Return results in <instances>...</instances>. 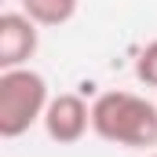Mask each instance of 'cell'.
<instances>
[{"label": "cell", "mask_w": 157, "mask_h": 157, "mask_svg": "<svg viewBox=\"0 0 157 157\" xmlns=\"http://www.w3.org/2000/svg\"><path fill=\"white\" fill-rule=\"evenodd\" d=\"M51 102L48 80L29 66L0 70V139L26 135L37 121H44V110Z\"/></svg>", "instance_id": "obj_2"}, {"label": "cell", "mask_w": 157, "mask_h": 157, "mask_svg": "<svg viewBox=\"0 0 157 157\" xmlns=\"http://www.w3.org/2000/svg\"><path fill=\"white\" fill-rule=\"evenodd\" d=\"M77 7H80V0H22V11L37 26H48V29L66 26L77 15Z\"/></svg>", "instance_id": "obj_5"}, {"label": "cell", "mask_w": 157, "mask_h": 157, "mask_svg": "<svg viewBox=\"0 0 157 157\" xmlns=\"http://www.w3.org/2000/svg\"><path fill=\"white\" fill-rule=\"evenodd\" d=\"M150 157H157V154H150Z\"/></svg>", "instance_id": "obj_7"}, {"label": "cell", "mask_w": 157, "mask_h": 157, "mask_svg": "<svg viewBox=\"0 0 157 157\" xmlns=\"http://www.w3.org/2000/svg\"><path fill=\"white\" fill-rule=\"evenodd\" d=\"M40 124H44V132H48L51 143L73 146V143H80L91 132V106L80 99L77 91H59V95H51Z\"/></svg>", "instance_id": "obj_3"}, {"label": "cell", "mask_w": 157, "mask_h": 157, "mask_svg": "<svg viewBox=\"0 0 157 157\" xmlns=\"http://www.w3.org/2000/svg\"><path fill=\"white\" fill-rule=\"evenodd\" d=\"M135 77H139V84H146V88H157V40H150V44L139 51V59H135Z\"/></svg>", "instance_id": "obj_6"}, {"label": "cell", "mask_w": 157, "mask_h": 157, "mask_svg": "<svg viewBox=\"0 0 157 157\" xmlns=\"http://www.w3.org/2000/svg\"><path fill=\"white\" fill-rule=\"evenodd\" d=\"M40 48V26L18 7L0 15V70L29 66V59Z\"/></svg>", "instance_id": "obj_4"}, {"label": "cell", "mask_w": 157, "mask_h": 157, "mask_svg": "<svg viewBox=\"0 0 157 157\" xmlns=\"http://www.w3.org/2000/svg\"><path fill=\"white\" fill-rule=\"evenodd\" d=\"M91 132L128 150L157 146V102L135 91H102L91 102Z\"/></svg>", "instance_id": "obj_1"}]
</instances>
